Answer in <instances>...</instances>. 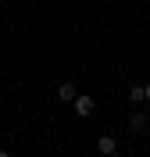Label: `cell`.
Segmentation results:
<instances>
[{
    "label": "cell",
    "instance_id": "6da1fadb",
    "mask_svg": "<svg viewBox=\"0 0 150 157\" xmlns=\"http://www.w3.org/2000/svg\"><path fill=\"white\" fill-rule=\"evenodd\" d=\"M71 104H75V114H79V118H90L93 111H97V100H93L90 93H79V97L71 100Z\"/></svg>",
    "mask_w": 150,
    "mask_h": 157
},
{
    "label": "cell",
    "instance_id": "7a4b0ae2",
    "mask_svg": "<svg viewBox=\"0 0 150 157\" xmlns=\"http://www.w3.org/2000/svg\"><path fill=\"white\" fill-rule=\"evenodd\" d=\"M147 125H150V114H147V111H132V118H129V132H147Z\"/></svg>",
    "mask_w": 150,
    "mask_h": 157
},
{
    "label": "cell",
    "instance_id": "3957f363",
    "mask_svg": "<svg viewBox=\"0 0 150 157\" xmlns=\"http://www.w3.org/2000/svg\"><path fill=\"white\" fill-rule=\"evenodd\" d=\"M97 150H100L104 157H107V154H114V150H118V139L111 136V132H104V136L97 139Z\"/></svg>",
    "mask_w": 150,
    "mask_h": 157
},
{
    "label": "cell",
    "instance_id": "277c9868",
    "mask_svg": "<svg viewBox=\"0 0 150 157\" xmlns=\"http://www.w3.org/2000/svg\"><path fill=\"white\" fill-rule=\"evenodd\" d=\"M75 97H79V89H75V82H61V86H57V100H64V104H71Z\"/></svg>",
    "mask_w": 150,
    "mask_h": 157
},
{
    "label": "cell",
    "instance_id": "5b68a950",
    "mask_svg": "<svg viewBox=\"0 0 150 157\" xmlns=\"http://www.w3.org/2000/svg\"><path fill=\"white\" fill-rule=\"evenodd\" d=\"M143 100H147V89H143V86H136V82H132V86H129V104H132V107H136V104H143Z\"/></svg>",
    "mask_w": 150,
    "mask_h": 157
},
{
    "label": "cell",
    "instance_id": "8992f818",
    "mask_svg": "<svg viewBox=\"0 0 150 157\" xmlns=\"http://www.w3.org/2000/svg\"><path fill=\"white\" fill-rule=\"evenodd\" d=\"M143 89H147V104H150V82H147V86H143Z\"/></svg>",
    "mask_w": 150,
    "mask_h": 157
},
{
    "label": "cell",
    "instance_id": "52a82bcc",
    "mask_svg": "<svg viewBox=\"0 0 150 157\" xmlns=\"http://www.w3.org/2000/svg\"><path fill=\"white\" fill-rule=\"evenodd\" d=\"M107 157H125V154H118V150H114V154H107Z\"/></svg>",
    "mask_w": 150,
    "mask_h": 157
},
{
    "label": "cell",
    "instance_id": "ba28073f",
    "mask_svg": "<svg viewBox=\"0 0 150 157\" xmlns=\"http://www.w3.org/2000/svg\"><path fill=\"white\" fill-rule=\"evenodd\" d=\"M0 157H11V154H7V150H0Z\"/></svg>",
    "mask_w": 150,
    "mask_h": 157
},
{
    "label": "cell",
    "instance_id": "9c48e42d",
    "mask_svg": "<svg viewBox=\"0 0 150 157\" xmlns=\"http://www.w3.org/2000/svg\"><path fill=\"white\" fill-rule=\"evenodd\" d=\"M147 4H150V0H147Z\"/></svg>",
    "mask_w": 150,
    "mask_h": 157
}]
</instances>
